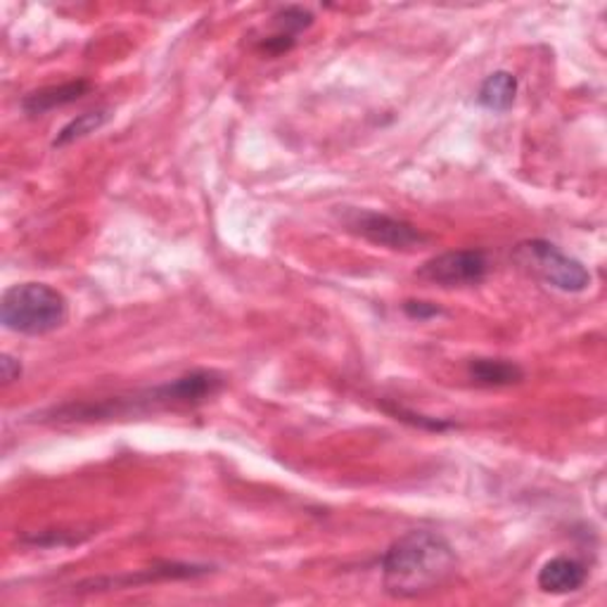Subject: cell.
I'll return each mask as SVG.
<instances>
[{
    "mask_svg": "<svg viewBox=\"0 0 607 607\" xmlns=\"http://www.w3.org/2000/svg\"><path fill=\"white\" fill-rule=\"evenodd\" d=\"M458 570V556L442 534L416 529L383 556L385 588L394 598H422L440 591Z\"/></svg>",
    "mask_w": 607,
    "mask_h": 607,
    "instance_id": "6da1fadb",
    "label": "cell"
},
{
    "mask_svg": "<svg viewBox=\"0 0 607 607\" xmlns=\"http://www.w3.org/2000/svg\"><path fill=\"white\" fill-rule=\"evenodd\" d=\"M221 389H223V377L219 373L192 371L172 380V383L138 392L133 397H112L97 404H69L62 408H55L50 418L55 422H91V420H109L119 416H140L150 411H162V408L200 406L207 399L217 397Z\"/></svg>",
    "mask_w": 607,
    "mask_h": 607,
    "instance_id": "7a4b0ae2",
    "label": "cell"
},
{
    "mask_svg": "<svg viewBox=\"0 0 607 607\" xmlns=\"http://www.w3.org/2000/svg\"><path fill=\"white\" fill-rule=\"evenodd\" d=\"M69 306L65 294L46 282H20L3 292L0 320L12 332L40 337L65 326Z\"/></svg>",
    "mask_w": 607,
    "mask_h": 607,
    "instance_id": "3957f363",
    "label": "cell"
},
{
    "mask_svg": "<svg viewBox=\"0 0 607 607\" xmlns=\"http://www.w3.org/2000/svg\"><path fill=\"white\" fill-rule=\"evenodd\" d=\"M513 259L527 273L560 292H584L591 288L588 268L548 240H525L513 249Z\"/></svg>",
    "mask_w": 607,
    "mask_h": 607,
    "instance_id": "277c9868",
    "label": "cell"
},
{
    "mask_svg": "<svg viewBox=\"0 0 607 607\" xmlns=\"http://www.w3.org/2000/svg\"><path fill=\"white\" fill-rule=\"evenodd\" d=\"M342 221L347 225V231L357 233L363 240H369V243L387 249L411 252L420 245H425L430 240L418 229V225L408 223L404 219L380 214V211H371V209H349Z\"/></svg>",
    "mask_w": 607,
    "mask_h": 607,
    "instance_id": "5b68a950",
    "label": "cell"
},
{
    "mask_svg": "<svg viewBox=\"0 0 607 607\" xmlns=\"http://www.w3.org/2000/svg\"><path fill=\"white\" fill-rule=\"evenodd\" d=\"M489 273V259L482 249H454L436 254L418 268V278L440 288L479 285Z\"/></svg>",
    "mask_w": 607,
    "mask_h": 607,
    "instance_id": "8992f818",
    "label": "cell"
},
{
    "mask_svg": "<svg viewBox=\"0 0 607 607\" xmlns=\"http://www.w3.org/2000/svg\"><path fill=\"white\" fill-rule=\"evenodd\" d=\"M586 568L574 558H550L536 576V584L544 593H553V596H564V593H574L586 584Z\"/></svg>",
    "mask_w": 607,
    "mask_h": 607,
    "instance_id": "52a82bcc",
    "label": "cell"
},
{
    "mask_svg": "<svg viewBox=\"0 0 607 607\" xmlns=\"http://www.w3.org/2000/svg\"><path fill=\"white\" fill-rule=\"evenodd\" d=\"M91 89H93L91 81H86V79L67 81V83H60V86L38 89V91H34V93L24 97L22 109L30 117H40V115H46V112H52L58 107H67V105L81 101V97L86 95Z\"/></svg>",
    "mask_w": 607,
    "mask_h": 607,
    "instance_id": "ba28073f",
    "label": "cell"
},
{
    "mask_svg": "<svg viewBox=\"0 0 607 607\" xmlns=\"http://www.w3.org/2000/svg\"><path fill=\"white\" fill-rule=\"evenodd\" d=\"M468 375L479 387H513L525 380V371L507 359H472Z\"/></svg>",
    "mask_w": 607,
    "mask_h": 607,
    "instance_id": "9c48e42d",
    "label": "cell"
},
{
    "mask_svg": "<svg viewBox=\"0 0 607 607\" xmlns=\"http://www.w3.org/2000/svg\"><path fill=\"white\" fill-rule=\"evenodd\" d=\"M517 79L511 72H493L479 86L477 101L489 112H507L515 103Z\"/></svg>",
    "mask_w": 607,
    "mask_h": 607,
    "instance_id": "30bf717a",
    "label": "cell"
},
{
    "mask_svg": "<svg viewBox=\"0 0 607 607\" xmlns=\"http://www.w3.org/2000/svg\"><path fill=\"white\" fill-rule=\"evenodd\" d=\"M112 119V109L103 107V109H91V112H83L77 119L69 121L65 129L58 133V138L52 140V148H65L69 143H74V140L86 138L95 131H101L103 126Z\"/></svg>",
    "mask_w": 607,
    "mask_h": 607,
    "instance_id": "8fae6325",
    "label": "cell"
},
{
    "mask_svg": "<svg viewBox=\"0 0 607 607\" xmlns=\"http://www.w3.org/2000/svg\"><path fill=\"white\" fill-rule=\"evenodd\" d=\"M273 20L280 26L278 34H285L292 38L314 24V15L304 8H285V10H280Z\"/></svg>",
    "mask_w": 607,
    "mask_h": 607,
    "instance_id": "7c38bea8",
    "label": "cell"
},
{
    "mask_svg": "<svg viewBox=\"0 0 607 607\" xmlns=\"http://www.w3.org/2000/svg\"><path fill=\"white\" fill-rule=\"evenodd\" d=\"M404 312L406 316H411V318H418V320H430V318H436V316H442L444 312L436 304L432 302H404Z\"/></svg>",
    "mask_w": 607,
    "mask_h": 607,
    "instance_id": "4fadbf2b",
    "label": "cell"
},
{
    "mask_svg": "<svg viewBox=\"0 0 607 607\" xmlns=\"http://www.w3.org/2000/svg\"><path fill=\"white\" fill-rule=\"evenodd\" d=\"M292 46H294V38H292V36L276 34V36H271V38H266V40H264L261 50L271 52V55H282V52H288Z\"/></svg>",
    "mask_w": 607,
    "mask_h": 607,
    "instance_id": "5bb4252c",
    "label": "cell"
},
{
    "mask_svg": "<svg viewBox=\"0 0 607 607\" xmlns=\"http://www.w3.org/2000/svg\"><path fill=\"white\" fill-rule=\"evenodd\" d=\"M0 373H3V383L10 385V383H15V380H20L22 375V363L17 359H12V357H3V361H0Z\"/></svg>",
    "mask_w": 607,
    "mask_h": 607,
    "instance_id": "9a60e30c",
    "label": "cell"
}]
</instances>
